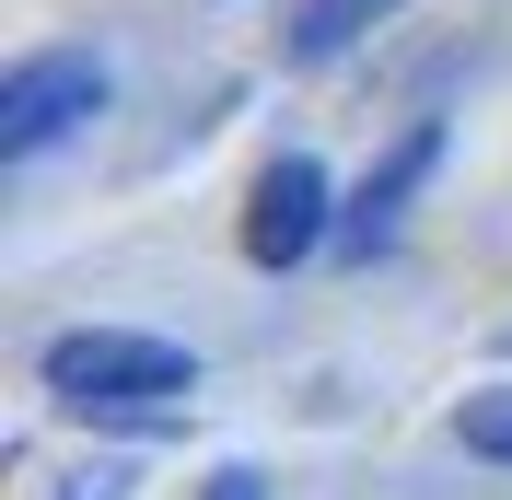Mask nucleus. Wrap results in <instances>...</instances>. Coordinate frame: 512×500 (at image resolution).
Wrapping results in <instances>:
<instances>
[{"instance_id":"nucleus-2","label":"nucleus","mask_w":512,"mask_h":500,"mask_svg":"<svg viewBox=\"0 0 512 500\" xmlns=\"http://www.w3.org/2000/svg\"><path fill=\"white\" fill-rule=\"evenodd\" d=\"M94 105H105V59H82V47H47V59H24L12 82H0V152H12V163L47 152V140H70Z\"/></svg>"},{"instance_id":"nucleus-4","label":"nucleus","mask_w":512,"mask_h":500,"mask_svg":"<svg viewBox=\"0 0 512 500\" xmlns=\"http://www.w3.org/2000/svg\"><path fill=\"white\" fill-rule=\"evenodd\" d=\"M431 163H443V117H408L396 128V152L373 163L350 187V210H338V256H384L396 233H408V198L431 187Z\"/></svg>"},{"instance_id":"nucleus-8","label":"nucleus","mask_w":512,"mask_h":500,"mask_svg":"<svg viewBox=\"0 0 512 500\" xmlns=\"http://www.w3.org/2000/svg\"><path fill=\"white\" fill-rule=\"evenodd\" d=\"M59 500H117V477H70V489Z\"/></svg>"},{"instance_id":"nucleus-6","label":"nucleus","mask_w":512,"mask_h":500,"mask_svg":"<svg viewBox=\"0 0 512 500\" xmlns=\"http://www.w3.org/2000/svg\"><path fill=\"white\" fill-rule=\"evenodd\" d=\"M454 442H466L478 466H512V384H489V396L454 407Z\"/></svg>"},{"instance_id":"nucleus-3","label":"nucleus","mask_w":512,"mask_h":500,"mask_svg":"<svg viewBox=\"0 0 512 500\" xmlns=\"http://www.w3.org/2000/svg\"><path fill=\"white\" fill-rule=\"evenodd\" d=\"M315 245H338V210H326V175L303 152H280L268 175L245 187V256L256 268H303Z\"/></svg>"},{"instance_id":"nucleus-7","label":"nucleus","mask_w":512,"mask_h":500,"mask_svg":"<svg viewBox=\"0 0 512 500\" xmlns=\"http://www.w3.org/2000/svg\"><path fill=\"white\" fill-rule=\"evenodd\" d=\"M210 500H268V489H256L245 466H222V477H210Z\"/></svg>"},{"instance_id":"nucleus-5","label":"nucleus","mask_w":512,"mask_h":500,"mask_svg":"<svg viewBox=\"0 0 512 500\" xmlns=\"http://www.w3.org/2000/svg\"><path fill=\"white\" fill-rule=\"evenodd\" d=\"M384 12H396V0H291V59H303V70H326L338 47H361Z\"/></svg>"},{"instance_id":"nucleus-1","label":"nucleus","mask_w":512,"mask_h":500,"mask_svg":"<svg viewBox=\"0 0 512 500\" xmlns=\"http://www.w3.org/2000/svg\"><path fill=\"white\" fill-rule=\"evenodd\" d=\"M47 396H59V419H128V431H163L175 407L198 396V361L175 338H128V326H70V338H47Z\"/></svg>"}]
</instances>
